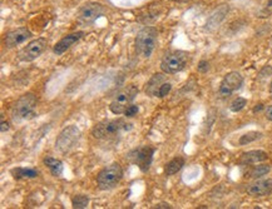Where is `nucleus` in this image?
<instances>
[{
  "label": "nucleus",
  "mask_w": 272,
  "mask_h": 209,
  "mask_svg": "<svg viewBox=\"0 0 272 209\" xmlns=\"http://www.w3.org/2000/svg\"><path fill=\"white\" fill-rule=\"evenodd\" d=\"M46 40L44 38H38L35 40L30 41L25 48H23L22 50L18 54V58L22 62H33L43 54V51L46 48Z\"/></svg>",
  "instance_id": "nucleus-10"
},
{
  "label": "nucleus",
  "mask_w": 272,
  "mask_h": 209,
  "mask_svg": "<svg viewBox=\"0 0 272 209\" xmlns=\"http://www.w3.org/2000/svg\"><path fill=\"white\" fill-rule=\"evenodd\" d=\"M262 109H263V106H262V104H258V106L256 107L255 109H253V112H255V113H256V112H260V111H262Z\"/></svg>",
  "instance_id": "nucleus-32"
},
{
  "label": "nucleus",
  "mask_w": 272,
  "mask_h": 209,
  "mask_svg": "<svg viewBox=\"0 0 272 209\" xmlns=\"http://www.w3.org/2000/svg\"><path fill=\"white\" fill-rule=\"evenodd\" d=\"M160 208H162V209H171V208H172V205H170L168 203H158V204L154 207V209H160Z\"/></svg>",
  "instance_id": "nucleus-30"
},
{
  "label": "nucleus",
  "mask_w": 272,
  "mask_h": 209,
  "mask_svg": "<svg viewBox=\"0 0 272 209\" xmlns=\"http://www.w3.org/2000/svg\"><path fill=\"white\" fill-rule=\"evenodd\" d=\"M246 104H247V100H246L245 98H241V96H238V98H236L235 100L232 101L230 109H231L233 113H237V112L242 111V109L245 108Z\"/></svg>",
  "instance_id": "nucleus-25"
},
{
  "label": "nucleus",
  "mask_w": 272,
  "mask_h": 209,
  "mask_svg": "<svg viewBox=\"0 0 272 209\" xmlns=\"http://www.w3.org/2000/svg\"><path fill=\"white\" fill-rule=\"evenodd\" d=\"M80 139V130L76 125H69L64 128L59 133L58 138L56 140V148L59 153L68 154L78 144Z\"/></svg>",
  "instance_id": "nucleus-5"
},
{
  "label": "nucleus",
  "mask_w": 272,
  "mask_h": 209,
  "mask_svg": "<svg viewBox=\"0 0 272 209\" xmlns=\"http://www.w3.org/2000/svg\"><path fill=\"white\" fill-rule=\"evenodd\" d=\"M44 164L48 167V169L54 177H61L62 174H63L64 166L63 163H62V161H59V159L53 158V156H46V158L44 159Z\"/></svg>",
  "instance_id": "nucleus-19"
},
{
  "label": "nucleus",
  "mask_w": 272,
  "mask_h": 209,
  "mask_svg": "<svg viewBox=\"0 0 272 209\" xmlns=\"http://www.w3.org/2000/svg\"><path fill=\"white\" fill-rule=\"evenodd\" d=\"M243 84V78L240 73L231 72L225 75L219 89V95L221 98H229L233 91L238 90Z\"/></svg>",
  "instance_id": "nucleus-9"
},
{
  "label": "nucleus",
  "mask_w": 272,
  "mask_h": 209,
  "mask_svg": "<svg viewBox=\"0 0 272 209\" xmlns=\"http://www.w3.org/2000/svg\"><path fill=\"white\" fill-rule=\"evenodd\" d=\"M9 123L5 122L4 119H2V123H0V129H2V133H5L9 130Z\"/></svg>",
  "instance_id": "nucleus-29"
},
{
  "label": "nucleus",
  "mask_w": 272,
  "mask_h": 209,
  "mask_svg": "<svg viewBox=\"0 0 272 209\" xmlns=\"http://www.w3.org/2000/svg\"><path fill=\"white\" fill-rule=\"evenodd\" d=\"M270 167L266 166V164H261V166H256L255 168H252L251 171L250 177L251 178H261V177L266 176V174L270 172Z\"/></svg>",
  "instance_id": "nucleus-23"
},
{
  "label": "nucleus",
  "mask_w": 272,
  "mask_h": 209,
  "mask_svg": "<svg viewBox=\"0 0 272 209\" xmlns=\"http://www.w3.org/2000/svg\"><path fill=\"white\" fill-rule=\"evenodd\" d=\"M270 94L272 95V82H271V84H270Z\"/></svg>",
  "instance_id": "nucleus-34"
},
{
  "label": "nucleus",
  "mask_w": 272,
  "mask_h": 209,
  "mask_svg": "<svg viewBox=\"0 0 272 209\" xmlns=\"http://www.w3.org/2000/svg\"><path fill=\"white\" fill-rule=\"evenodd\" d=\"M227 13H229V5H224V7L219 8V9H217L216 12L211 15V18L208 19L207 28H208V29H213V28H216L217 25H219L220 23L225 19Z\"/></svg>",
  "instance_id": "nucleus-18"
},
{
  "label": "nucleus",
  "mask_w": 272,
  "mask_h": 209,
  "mask_svg": "<svg viewBox=\"0 0 272 209\" xmlns=\"http://www.w3.org/2000/svg\"><path fill=\"white\" fill-rule=\"evenodd\" d=\"M154 148L152 147H139L131 153V159L142 172H148L153 161Z\"/></svg>",
  "instance_id": "nucleus-11"
},
{
  "label": "nucleus",
  "mask_w": 272,
  "mask_h": 209,
  "mask_svg": "<svg viewBox=\"0 0 272 209\" xmlns=\"http://www.w3.org/2000/svg\"><path fill=\"white\" fill-rule=\"evenodd\" d=\"M171 89H172V84H171V83H163V84L160 85L159 91H158V96H159V98H165V96L170 93Z\"/></svg>",
  "instance_id": "nucleus-26"
},
{
  "label": "nucleus",
  "mask_w": 272,
  "mask_h": 209,
  "mask_svg": "<svg viewBox=\"0 0 272 209\" xmlns=\"http://www.w3.org/2000/svg\"><path fill=\"white\" fill-rule=\"evenodd\" d=\"M272 15V0H265L257 13V17L268 18Z\"/></svg>",
  "instance_id": "nucleus-24"
},
{
  "label": "nucleus",
  "mask_w": 272,
  "mask_h": 209,
  "mask_svg": "<svg viewBox=\"0 0 272 209\" xmlns=\"http://www.w3.org/2000/svg\"><path fill=\"white\" fill-rule=\"evenodd\" d=\"M138 107L134 106V104H131V106L128 107V108L126 109V112H124V116L128 117V118H131V117L137 116V113H138Z\"/></svg>",
  "instance_id": "nucleus-27"
},
{
  "label": "nucleus",
  "mask_w": 272,
  "mask_h": 209,
  "mask_svg": "<svg viewBox=\"0 0 272 209\" xmlns=\"http://www.w3.org/2000/svg\"><path fill=\"white\" fill-rule=\"evenodd\" d=\"M266 118L272 122V106H270L267 109H266Z\"/></svg>",
  "instance_id": "nucleus-31"
},
{
  "label": "nucleus",
  "mask_w": 272,
  "mask_h": 209,
  "mask_svg": "<svg viewBox=\"0 0 272 209\" xmlns=\"http://www.w3.org/2000/svg\"><path fill=\"white\" fill-rule=\"evenodd\" d=\"M165 79L166 78L163 74H154L148 82V84H147L146 93L148 94L149 96H158V91H159L160 85L163 84Z\"/></svg>",
  "instance_id": "nucleus-17"
},
{
  "label": "nucleus",
  "mask_w": 272,
  "mask_h": 209,
  "mask_svg": "<svg viewBox=\"0 0 272 209\" xmlns=\"http://www.w3.org/2000/svg\"><path fill=\"white\" fill-rule=\"evenodd\" d=\"M89 204V198L84 194H77L72 198V205L76 209H84Z\"/></svg>",
  "instance_id": "nucleus-21"
},
{
  "label": "nucleus",
  "mask_w": 272,
  "mask_h": 209,
  "mask_svg": "<svg viewBox=\"0 0 272 209\" xmlns=\"http://www.w3.org/2000/svg\"><path fill=\"white\" fill-rule=\"evenodd\" d=\"M261 137H262V133H260V132H248V133H246V134H243L242 137L240 138V140H238V144H240V145H246V144H248V143H252V142H255V140L260 139Z\"/></svg>",
  "instance_id": "nucleus-22"
},
{
  "label": "nucleus",
  "mask_w": 272,
  "mask_h": 209,
  "mask_svg": "<svg viewBox=\"0 0 272 209\" xmlns=\"http://www.w3.org/2000/svg\"><path fill=\"white\" fill-rule=\"evenodd\" d=\"M247 193L251 197H265L272 193V179H262L248 185Z\"/></svg>",
  "instance_id": "nucleus-13"
},
{
  "label": "nucleus",
  "mask_w": 272,
  "mask_h": 209,
  "mask_svg": "<svg viewBox=\"0 0 272 209\" xmlns=\"http://www.w3.org/2000/svg\"><path fill=\"white\" fill-rule=\"evenodd\" d=\"M38 99L34 94L27 93L20 96L12 108V118L14 122H22L35 117Z\"/></svg>",
  "instance_id": "nucleus-1"
},
{
  "label": "nucleus",
  "mask_w": 272,
  "mask_h": 209,
  "mask_svg": "<svg viewBox=\"0 0 272 209\" xmlns=\"http://www.w3.org/2000/svg\"><path fill=\"white\" fill-rule=\"evenodd\" d=\"M208 68H209L208 62H206V60H202V62H199V64H198V70H199V72L206 73L207 70H208Z\"/></svg>",
  "instance_id": "nucleus-28"
},
{
  "label": "nucleus",
  "mask_w": 272,
  "mask_h": 209,
  "mask_svg": "<svg viewBox=\"0 0 272 209\" xmlns=\"http://www.w3.org/2000/svg\"><path fill=\"white\" fill-rule=\"evenodd\" d=\"M104 13V8L99 3H85L78 12V20L82 24L89 25L94 23Z\"/></svg>",
  "instance_id": "nucleus-8"
},
{
  "label": "nucleus",
  "mask_w": 272,
  "mask_h": 209,
  "mask_svg": "<svg viewBox=\"0 0 272 209\" xmlns=\"http://www.w3.org/2000/svg\"><path fill=\"white\" fill-rule=\"evenodd\" d=\"M12 176L14 179H34L39 176V171L35 168H23V167H18V168L12 169Z\"/></svg>",
  "instance_id": "nucleus-16"
},
{
  "label": "nucleus",
  "mask_w": 272,
  "mask_h": 209,
  "mask_svg": "<svg viewBox=\"0 0 272 209\" xmlns=\"http://www.w3.org/2000/svg\"><path fill=\"white\" fill-rule=\"evenodd\" d=\"M82 36H83V31H77V33L69 34V35L62 38L61 40L56 44V46H54V49H53L54 54H57V56H62L63 53H66V51L68 50L72 45H74L77 41H79V39L82 38Z\"/></svg>",
  "instance_id": "nucleus-14"
},
{
  "label": "nucleus",
  "mask_w": 272,
  "mask_h": 209,
  "mask_svg": "<svg viewBox=\"0 0 272 209\" xmlns=\"http://www.w3.org/2000/svg\"><path fill=\"white\" fill-rule=\"evenodd\" d=\"M183 166H185V159H183L182 156L173 158L172 161L168 162V163L166 164V168H165L166 176H168V177L175 176L176 173H178V172L183 168Z\"/></svg>",
  "instance_id": "nucleus-20"
},
{
  "label": "nucleus",
  "mask_w": 272,
  "mask_h": 209,
  "mask_svg": "<svg viewBox=\"0 0 272 209\" xmlns=\"http://www.w3.org/2000/svg\"><path fill=\"white\" fill-rule=\"evenodd\" d=\"M131 123H126L122 119H113V120H104V122L98 123L92 129V135L98 139L107 137H113V135L119 134L123 130H131Z\"/></svg>",
  "instance_id": "nucleus-3"
},
{
  "label": "nucleus",
  "mask_w": 272,
  "mask_h": 209,
  "mask_svg": "<svg viewBox=\"0 0 272 209\" xmlns=\"http://www.w3.org/2000/svg\"><path fill=\"white\" fill-rule=\"evenodd\" d=\"M171 2H175V3H185V2H188V0H171Z\"/></svg>",
  "instance_id": "nucleus-33"
},
{
  "label": "nucleus",
  "mask_w": 272,
  "mask_h": 209,
  "mask_svg": "<svg viewBox=\"0 0 272 209\" xmlns=\"http://www.w3.org/2000/svg\"><path fill=\"white\" fill-rule=\"evenodd\" d=\"M267 159H268V155L266 151L250 150L242 154V156H241V159H240V163L245 164V166H250V164L262 163V162L267 161Z\"/></svg>",
  "instance_id": "nucleus-15"
},
{
  "label": "nucleus",
  "mask_w": 272,
  "mask_h": 209,
  "mask_svg": "<svg viewBox=\"0 0 272 209\" xmlns=\"http://www.w3.org/2000/svg\"><path fill=\"white\" fill-rule=\"evenodd\" d=\"M187 60L188 56L185 51H173L165 56L160 62V69L166 74H176L185 69Z\"/></svg>",
  "instance_id": "nucleus-7"
},
{
  "label": "nucleus",
  "mask_w": 272,
  "mask_h": 209,
  "mask_svg": "<svg viewBox=\"0 0 272 209\" xmlns=\"http://www.w3.org/2000/svg\"><path fill=\"white\" fill-rule=\"evenodd\" d=\"M30 38H32V33H30L28 28H18V29L9 31L7 34V36H5V45L8 48H14V46L23 44Z\"/></svg>",
  "instance_id": "nucleus-12"
},
{
  "label": "nucleus",
  "mask_w": 272,
  "mask_h": 209,
  "mask_svg": "<svg viewBox=\"0 0 272 209\" xmlns=\"http://www.w3.org/2000/svg\"><path fill=\"white\" fill-rule=\"evenodd\" d=\"M138 94V88L136 85H128V87L123 88L119 93H117L112 101H111L110 109L113 114L119 116V114H124L126 109L131 106L132 101L134 100L136 95Z\"/></svg>",
  "instance_id": "nucleus-6"
},
{
  "label": "nucleus",
  "mask_w": 272,
  "mask_h": 209,
  "mask_svg": "<svg viewBox=\"0 0 272 209\" xmlns=\"http://www.w3.org/2000/svg\"><path fill=\"white\" fill-rule=\"evenodd\" d=\"M123 178V169L121 164L112 163L103 168L97 176L98 188L102 190H108L115 188L121 179Z\"/></svg>",
  "instance_id": "nucleus-4"
},
{
  "label": "nucleus",
  "mask_w": 272,
  "mask_h": 209,
  "mask_svg": "<svg viewBox=\"0 0 272 209\" xmlns=\"http://www.w3.org/2000/svg\"><path fill=\"white\" fill-rule=\"evenodd\" d=\"M158 31L153 27H144L136 38V50L143 58H149L157 45Z\"/></svg>",
  "instance_id": "nucleus-2"
}]
</instances>
